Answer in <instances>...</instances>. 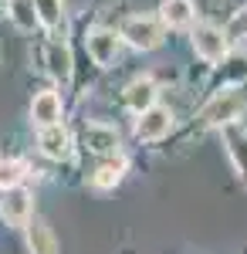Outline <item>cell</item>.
Masks as SVG:
<instances>
[{
	"label": "cell",
	"mask_w": 247,
	"mask_h": 254,
	"mask_svg": "<svg viewBox=\"0 0 247 254\" xmlns=\"http://www.w3.org/2000/svg\"><path fill=\"white\" fill-rule=\"evenodd\" d=\"M31 207H34V200H31L27 190H20V187L7 190L3 200H0V214H3L7 224H14V227H20V224H27V220H31Z\"/></svg>",
	"instance_id": "obj_5"
},
{
	"label": "cell",
	"mask_w": 247,
	"mask_h": 254,
	"mask_svg": "<svg viewBox=\"0 0 247 254\" xmlns=\"http://www.w3.org/2000/svg\"><path fill=\"white\" fill-rule=\"evenodd\" d=\"M173 129V112L163 109V105H149L146 112H139V122H135V136L146 139V142H156L163 139Z\"/></svg>",
	"instance_id": "obj_4"
},
{
	"label": "cell",
	"mask_w": 247,
	"mask_h": 254,
	"mask_svg": "<svg viewBox=\"0 0 247 254\" xmlns=\"http://www.w3.org/2000/svg\"><path fill=\"white\" fill-rule=\"evenodd\" d=\"M85 146L92 153H115L119 136H115V129H109V126H88L85 129Z\"/></svg>",
	"instance_id": "obj_12"
},
{
	"label": "cell",
	"mask_w": 247,
	"mask_h": 254,
	"mask_svg": "<svg viewBox=\"0 0 247 254\" xmlns=\"http://www.w3.org/2000/svg\"><path fill=\"white\" fill-rule=\"evenodd\" d=\"M51 71H55L58 78H68V71H71V58H68V51L64 48H51Z\"/></svg>",
	"instance_id": "obj_18"
},
{
	"label": "cell",
	"mask_w": 247,
	"mask_h": 254,
	"mask_svg": "<svg viewBox=\"0 0 247 254\" xmlns=\"http://www.w3.org/2000/svg\"><path fill=\"white\" fill-rule=\"evenodd\" d=\"M193 48H196L200 58L224 61L230 51V38H227V31H220L217 24H196L193 27Z\"/></svg>",
	"instance_id": "obj_3"
},
{
	"label": "cell",
	"mask_w": 247,
	"mask_h": 254,
	"mask_svg": "<svg viewBox=\"0 0 247 254\" xmlns=\"http://www.w3.org/2000/svg\"><path fill=\"white\" fill-rule=\"evenodd\" d=\"M159 20H163L166 27H186L193 20V0H166Z\"/></svg>",
	"instance_id": "obj_11"
},
{
	"label": "cell",
	"mask_w": 247,
	"mask_h": 254,
	"mask_svg": "<svg viewBox=\"0 0 247 254\" xmlns=\"http://www.w3.org/2000/svg\"><path fill=\"white\" fill-rule=\"evenodd\" d=\"M119 44H122V38H119L115 31L95 27V31L88 34V55H92L98 64H112L115 55H119Z\"/></svg>",
	"instance_id": "obj_6"
},
{
	"label": "cell",
	"mask_w": 247,
	"mask_h": 254,
	"mask_svg": "<svg viewBox=\"0 0 247 254\" xmlns=\"http://www.w3.org/2000/svg\"><path fill=\"white\" fill-rule=\"evenodd\" d=\"M119 38L125 44H132V48H139V51H152V48L163 44V20L159 17H129L122 24Z\"/></svg>",
	"instance_id": "obj_2"
},
{
	"label": "cell",
	"mask_w": 247,
	"mask_h": 254,
	"mask_svg": "<svg viewBox=\"0 0 247 254\" xmlns=\"http://www.w3.org/2000/svg\"><path fill=\"white\" fill-rule=\"evenodd\" d=\"M31 119L38 122L41 129H44V126H55L58 119H61V98H58L55 92H41V95L34 98V105H31Z\"/></svg>",
	"instance_id": "obj_9"
},
{
	"label": "cell",
	"mask_w": 247,
	"mask_h": 254,
	"mask_svg": "<svg viewBox=\"0 0 247 254\" xmlns=\"http://www.w3.org/2000/svg\"><path fill=\"white\" fill-rule=\"evenodd\" d=\"M227 38L230 41H247V3L230 17V24H227Z\"/></svg>",
	"instance_id": "obj_17"
},
{
	"label": "cell",
	"mask_w": 247,
	"mask_h": 254,
	"mask_svg": "<svg viewBox=\"0 0 247 254\" xmlns=\"http://www.w3.org/2000/svg\"><path fill=\"white\" fill-rule=\"evenodd\" d=\"M34 3V17L44 27H58L64 20V0H31Z\"/></svg>",
	"instance_id": "obj_14"
},
{
	"label": "cell",
	"mask_w": 247,
	"mask_h": 254,
	"mask_svg": "<svg viewBox=\"0 0 247 254\" xmlns=\"http://www.w3.org/2000/svg\"><path fill=\"white\" fill-rule=\"evenodd\" d=\"M27 244H31V254H58L55 234H51V231H48L41 220L27 224Z\"/></svg>",
	"instance_id": "obj_13"
},
{
	"label": "cell",
	"mask_w": 247,
	"mask_h": 254,
	"mask_svg": "<svg viewBox=\"0 0 247 254\" xmlns=\"http://www.w3.org/2000/svg\"><path fill=\"white\" fill-rule=\"evenodd\" d=\"M38 146H41V153L48 159H64L68 153H71V139H68V132L61 129V126H44L41 129V136H38Z\"/></svg>",
	"instance_id": "obj_7"
},
{
	"label": "cell",
	"mask_w": 247,
	"mask_h": 254,
	"mask_svg": "<svg viewBox=\"0 0 247 254\" xmlns=\"http://www.w3.org/2000/svg\"><path fill=\"white\" fill-rule=\"evenodd\" d=\"M125 105L132 112H146L149 105H156V85L149 78H135L129 88H125Z\"/></svg>",
	"instance_id": "obj_10"
},
{
	"label": "cell",
	"mask_w": 247,
	"mask_h": 254,
	"mask_svg": "<svg viewBox=\"0 0 247 254\" xmlns=\"http://www.w3.org/2000/svg\"><path fill=\"white\" fill-rule=\"evenodd\" d=\"M122 173H125V163H122V159L102 163V166L95 170V176H92V183H95L98 190H109V187H115V183L122 180Z\"/></svg>",
	"instance_id": "obj_15"
},
{
	"label": "cell",
	"mask_w": 247,
	"mask_h": 254,
	"mask_svg": "<svg viewBox=\"0 0 247 254\" xmlns=\"http://www.w3.org/2000/svg\"><path fill=\"white\" fill-rule=\"evenodd\" d=\"M247 105V95L241 88H224V92H217V95L210 98L207 105H203V112H200V122L203 126H230V122H237V116L244 112Z\"/></svg>",
	"instance_id": "obj_1"
},
{
	"label": "cell",
	"mask_w": 247,
	"mask_h": 254,
	"mask_svg": "<svg viewBox=\"0 0 247 254\" xmlns=\"http://www.w3.org/2000/svg\"><path fill=\"white\" fill-rule=\"evenodd\" d=\"M27 173V166L20 159H0V190H14Z\"/></svg>",
	"instance_id": "obj_16"
},
{
	"label": "cell",
	"mask_w": 247,
	"mask_h": 254,
	"mask_svg": "<svg viewBox=\"0 0 247 254\" xmlns=\"http://www.w3.org/2000/svg\"><path fill=\"white\" fill-rule=\"evenodd\" d=\"M224 136H227V153L237 166V173H241V180H247V132L237 122H230V126H224Z\"/></svg>",
	"instance_id": "obj_8"
}]
</instances>
